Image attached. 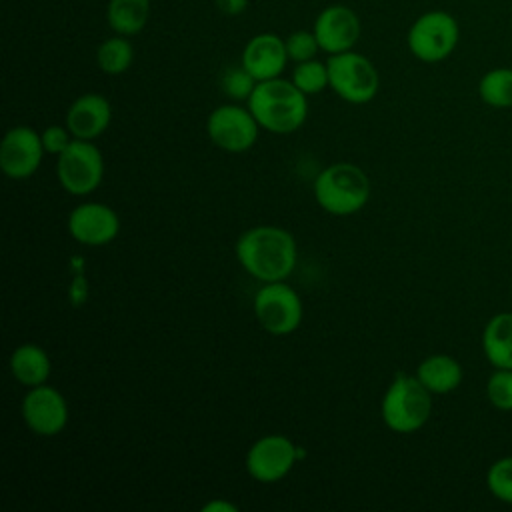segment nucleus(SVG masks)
<instances>
[{
  "label": "nucleus",
  "instance_id": "nucleus-1",
  "mask_svg": "<svg viewBox=\"0 0 512 512\" xmlns=\"http://www.w3.org/2000/svg\"><path fill=\"white\" fill-rule=\"evenodd\" d=\"M240 266L262 284L286 280L298 260L294 236L280 226H254L242 232L234 246Z\"/></svg>",
  "mask_w": 512,
  "mask_h": 512
},
{
  "label": "nucleus",
  "instance_id": "nucleus-2",
  "mask_svg": "<svg viewBox=\"0 0 512 512\" xmlns=\"http://www.w3.org/2000/svg\"><path fill=\"white\" fill-rule=\"evenodd\" d=\"M246 106L258 126L272 134H292L308 118V96L282 76L258 82Z\"/></svg>",
  "mask_w": 512,
  "mask_h": 512
},
{
  "label": "nucleus",
  "instance_id": "nucleus-3",
  "mask_svg": "<svg viewBox=\"0 0 512 512\" xmlns=\"http://www.w3.org/2000/svg\"><path fill=\"white\" fill-rule=\"evenodd\" d=\"M316 204L332 216H350L360 212L370 200V178L352 162L326 166L312 186Z\"/></svg>",
  "mask_w": 512,
  "mask_h": 512
},
{
  "label": "nucleus",
  "instance_id": "nucleus-4",
  "mask_svg": "<svg viewBox=\"0 0 512 512\" xmlns=\"http://www.w3.org/2000/svg\"><path fill=\"white\" fill-rule=\"evenodd\" d=\"M432 414V392L414 376L398 374L386 388L380 416L396 434L418 432Z\"/></svg>",
  "mask_w": 512,
  "mask_h": 512
},
{
  "label": "nucleus",
  "instance_id": "nucleus-5",
  "mask_svg": "<svg viewBox=\"0 0 512 512\" xmlns=\"http://www.w3.org/2000/svg\"><path fill=\"white\" fill-rule=\"evenodd\" d=\"M460 24L446 10L422 12L408 28L406 46L410 54L424 62L436 64L446 60L458 46Z\"/></svg>",
  "mask_w": 512,
  "mask_h": 512
},
{
  "label": "nucleus",
  "instance_id": "nucleus-6",
  "mask_svg": "<svg viewBox=\"0 0 512 512\" xmlns=\"http://www.w3.org/2000/svg\"><path fill=\"white\" fill-rule=\"evenodd\" d=\"M332 92L348 104H368L380 88V76L372 60L348 50L326 60Z\"/></svg>",
  "mask_w": 512,
  "mask_h": 512
},
{
  "label": "nucleus",
  "instance_id": "nucleus-7",
  "mask_svg": "<svg viewBox=\"0 0 512 512\" xmlns=\"http://www.w3.org/2000/svg\"><path fill=\"white\" fill-rule=\"evenodd\" d=\"M56 178L72 196L92 194L104 178V156L92 140L74 138L70 146L56 156Z\"/></svg>",
  "mask_w": 512,
  "mask_h": 512
},
{
  "label": "nucleus",
  "instance_id": "nucleus-8",
  "mask_svg": "<svg viewBox=\"0 0 512 512\" xmlns=\"http://www.w3.org/2000/svg\"><path fill=\"white\" fill-rule=\"evenodd\" d=\"M254 316L272 336H288L302 324L304 306L298 292L282 282H268L254 296Z\"/></svg>",
  "mask_w": 512,
  "mask_h": 512
},
{
  "label": "nucleus",
  "instance_id": "nucleus-9",
  "mask_svg": "<svg viewBox=\"0 0 512 512\" xmlns=\"http://www.w3.org/2000/svg\"><path fill=\"white\" fill-rule=\"evenodd\" d=\"M260 126L250 108L236 102L216 106L206 120V134L210 142L230 154L250 150L258 140Z\"/></svg>",
  "mask_w": 512,
  "mask_h": 512
},
{
  "label": "nucleus",
  "instance_id": "nucleus-10",
  "mask_svg": "<svg viewBox=\"0 0 512 512\" xmlns=\"http://www.w3.org/2000/svg\"><path fill=\"white\" fill-rule=\"evenodd\" d=\"M300 448L284 434H266L246 452V472L260 484H272L290 474Z\"/></svg>",
  "mask_w": 512,
  "mask_h": 512
},
{
  "label": "nucleus",
  "instance_id": "nucleus-11",
  "mask_svg": "<svg viewBox=\"0 0 512 512\" xmlns=\"http://www.w3.org/2000/svg\"><path fill=\"white\" fill-rule=\"evenodd\" d=\"M68 402L60 390L48 384L28 388L22 398V418L36 436H58L68 424Z\"/></svg>",
  "mask_w": 512,
  "mask_h": 512
},
{
  "label": "nucleus",
  "instance_id": "nucleus-12",
  "mask_svg": "<svg viewBox=\"0 0 512 512\" xmlns=\"http://www.w3.org/2000/svg\"><path fill=\"white\" fill-rule=\"evenodd\" d=\"M44 154L42 138L34 128L14 126L0 144V170L10 180H28L40 168Z\"/></svg>",
  "mask_w": 512,
  "mask_h": 512
},
{
  "label": "nucleus",
  "instance_id": "nucleus-13",
  "mask_svg": "<svg viewBox=\"0 0 512 512\" xmlns=\"http://www.w3.org/2000/svg\"><path fill=\"white\" fill-rule=\"evenodd\" d=\"M120 218L104 202H82L68 216V234L82 246H106L116 240Z\"/></svg>",
  "mask_w": 512,
  "mask_h": 512
},
{
  "label": "nucleus",
  "instance_id": "nucleus-14",
  "mask_svg": "<svg viewBox=\"0 0 512 512\" xmlns=\"http://www.w3.org/2000/svg\"><path fill=\"white\" fill-rule=\"evenodd\" d=\"M312 32L322 52L340 54L356 46L362 32V24L358 14L350 6L328 4L318 12Z\"/></svg>",
  "mask_w": 512,
  "mask_h": 512
},
{
  "label": "nucleus",
  "instance_id": "nucleus-15",
  "mask_svg": "<svg viewBox=\"0 0 512 512\" xmlns=\"http://www.w3.org/2000/svg\"><path fill=\"white\" fill-rule=\"evenodd\" d=\"M286 42L274 32H262L252 36L240 56V64L258 80H272L282 76L288 64Z\"/></svg>",
  "mask_w": 512,
  "mask_h": 512
},
{
  "label": "nucleus",
  "instance_id": "nucleus-16",
  "mask_svg": "<svg viewBox=\"0 0 512 512\" xmlns=\"http://www.w3.org/2000/svg\"><path fill=\"white\" fill-rule=\"evenodd\" d=\"M112 122V104L98 92L78 96L66 112V126L78 140H96Z\"/></svg>",
  "mask_w": 512,
  "mask_h": 512
},
{
  "label": "nucleus",
  "instance_id": "nucleus-17",
  "mask_svg": "<svg viewBox=\"0 0 512 512\" xmlns=\"http://www.w3.org/2000/svg\"><path fill=\"white\" fill-rule=\"evenodd\" d=\"M10 372L26 388L46 384L52 374L48 352L38 344H22L10 354Z\"/></svg>",
  "mask_w": 512,
  "mask_h": 512
},
{
  "label": "nucleus",
  "instance_id": "nucleus-18",
  "mask_svg": "<svg viewBox=\"0 0 512 512\" xmlns=\"http://www.w3.org/2000/svg\"><path fill=\"white\" fill-rule=\"evenodd\" d=\"M416 378L432 394H448L462 384L464 372L456 358L448 354H430L418 364Z\"/></svg>",
  "mask_w": 512,
  "mask_h": 512
},
{
  "label": "nucleus",
  "instance_id": "nucleus-19",
  "mask_svg": "<svg viewBox=\"0 0 512 512\" xmlns=\"http://www.w3.org/2000/svg\"><path fill=\"white\" fill-rule=\"evenodd\" d=\"M482 352L494 368H512V312H498L486 322Z\"/></svg>",
  "mask_w": 512,
  "mask_h": 512
},
{
  "label": "nucleus",
  "instance_id": "nucleus-20",
  "mask_svg": "<svg viewBox=\"0 0 512 512\" xmlns=\"http://www.w3.org/2000/svg\"><path fill=\"white\" fill-rule=\"evenodd\" d=\"M150 16V0H108L106 24L120 36L140 34Z\"/></svg>",
  "mask_w": 512,
  "mask_h": 512
},
{
  "label": "nucleus",
  "instance_id": "nucleus-21",
  "mask_svg": "<svg viewBox=\"0 0 512 512\" xmlns=\"http://www.w3.org/2000/svg\"><path fill=\"white\" fill-rule=\"evenodd\" d=\"M134 62V48L128 36H110L96 48V64L108 76L124 74Z\"/></svg>",
  "mask_w": 512,
  "mask_h": 512
},
{
  "label": "nucleus",
  "instance_id": "nucleus-22",
  "mask_svg": "<svg viewBox=\"0 0 512 512\" xmlns=\"http://www.w3.org/2000/svg\"><path fill=\"white\" fill-rule=\"evenodd\" d=\"M478 96L490 108H512V68L498 66L478 80Z\"/></svg>",
  "mask_w": 512,
  "mask_h": 512
},
{
  "label": "nucleus",
  "instance_id": "nucleus-23",
  "mask_svg": "<svg viewBox=\"0 0 512 512\" xmlns=\"http://www.w3.org/2000/svg\"><path fill=\"white\" fill-rule=\"evenodd\" d=\"M290 80L298 90H302L306 96L318 94L326 88H330V78H328V64L320 62L318 58L298 62L292 70Z\"/></svg>",
  "mask_w": 512,
  "mask_h": 512
},
{
  "label": "nucleus",
  "instance_id": "nucleus-24",
  "mask_svg": "<svg viewBox=\"0 0 512 512\" xmlns=\"http://www.w3.org/2000/svg\"><path fill=\"white\" fill-rule=\"evenodd\" d=\"M256 84H258V80L242 64L226 68L222 74V80H220L222 92L234 102H248Z\"/></svg>",
  "mask_w": 512,
  "mask_h": 512
},
{
  "label": "nucleus",
  "instance_id": "nucleus-25",
  "mask_svg": "<svg viewBox=\"0 0 512 512\" xmlns=\"http://www.w3.org/2000/svg\"><path fill=\"white\" fill-rule=\"evenodd\" d=\"M486 486L494 498L512 504V456H502L490 464Z\"/></svg>",
  "mask_w": 512,
  "mask_h": 512
},
{
  "label": "nucleus",
  "instance_id": "nucleus-26",
  "mask_svg": "<svg viewBox=\"0 0 512 512\" xmlns=\"http://www.w3.org/2000/svg\"><path fill=\"white\" fill-rule=\"evenodd\" d=\"M486 398L496 410H512V368H496L488 376Z\"/></svg>",
  "mask_w": 512,
  "mask_h": 512
},
{
  "label": "nucleus",
  "instance_id": "nucleus-27",
  "mask_svg": "<svg viewBox=\"0 0 512 512\" xmlns=\"http://www.w3.org/2000/svg\"><path fill=\"white\" fill-rule=\"evenodd\" d=\"M284 42H286L288 58L296 64L304 62V60H312L320 52V44L312 30H296V32L288 34V38H284Z\"/></svg>",
  "mask_w": 512,
  "mask_h": 512
},
{
  "label": "nucleus",
  "instance_id": "nucleus-28",
  "mask_svg": "<svg viewBox=\"0 0 512 512\" xmlns=\"http://www.w3.org/2000/svg\"><path fill=\"white\" fill-rule=\"evenodd\" d=\"M40 138L46 154H52V156H60L74 140L68 126H60V124H50L48 128H44L40 132Z\"/></svg>",
  "mask_w": 512,
  "mask_h": 512
},
{
  "label": "nucleus",
  "instance_id": "nucleus-29",
  "mask_svg": "<svg viewBox=\"0 0 512 512\" xmlns=\"http://www.w3.org/2000/svg\"><path fill=\"white\" fill-rule=\"evenodd\" d=\"M250 0H214L216 8L226 16H238L248 8Z\"/></svg>",
  "mask_w": 512,
  "mask_h": 512
},
{
  "label": "nucleus",
  "instance_id": "nucleus-30",
  "mask_svg": "<svg viewBox=\"0 0 512 512\" xmlns=\"http://www.w3.org/2000/svg\"><path fill=\"white\" fill-rule=\"evenodd\" d=\"M202 510H204V512H236L238 508H236L234 504L226 502V500H212V502L204 504Z\"/></svg>",
  "mask_w": 512,
  "mask_h": 512
}]
</instances>
